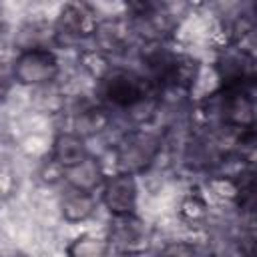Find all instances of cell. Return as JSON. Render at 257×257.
I'll list each match as a JSON object with an SVG mask.
<instances>
[{
    "label": "cell",
    "mask_w": 257,
    "mask_h": 257,
    "mask_svg": "<svg viewBox=\"0 0 257 257\" xmlns=\"http://www.w3.org/2000/svg\"><path fill=\"white\" fill-rule=\"evenodd\" d=\"M98 94H100L102 106H106L108 110L112 108L126 114L139 102L159 92L145 78V74L135 72L131 68L112 66L108 74L98 82Z\"/></svg>",
    "instance_id": "cell-1"
},
{
    "label": "cell",
    "mask_w": 257,
    "mask_h": 257,
    "mask_svg": "<svg viewBox=\"0 0 257 257\" xmlns=\"http://www.w3.org/2000/svg\"><path fill=\"white\" fill-rule=\"evenodd\" d=\"M163 151V135L149 126H133L114 145L116 173H145Z\"/></svg>",
    "instance_id": "cell-2"
},
{
    "label": "cell",
    "mask_w": 257,
    "mask_h": 257,
    "mask_svg": "<svg viewBox=\"0 0 257 257\" xmlns=\"http://www.w3.org/2000/svg\"><path fill=\"white\" fill-rule=\"evenodd\" d=\"M12 80L20 86H48L60 74V62L48 46H32L20 50L10 62Z\"/></svg>",
    "instance_id": "cell-3"
},
{
    "label": "cell",
    "mask_w": 257,
    "mask_h": 257,
    "mask_svg": "<svg viewBox=\"0 0 257 257\" xmlns=\"http://www.w3.org/2000/svg\"><path fill=\"white\" fill-rule=\"evenodd\" d=\"M98 16L92 6L84 2H68L58 10V16L52 26L54 42L74 44L80 40H90L98 28Z\"/></svg>",
    "instance_id": "cell-4"
},
{
    "label": "cell",
    "mask_w": 257,
    "mask_h": 257,
    "mask_svg": "<svg viewBox=\"0 0 257 257\" xmlns=\"http://www.w3.org/2000/svg\"><path fill=\"white\" fill-rule=\"evenodd\" d=\"M215 72L221 86H253L255 80V56L235 44H225L215 60Z\"/></svg>",
    "instance_id": "cell-5"
},
{
    "label": "cell",
    "mask_w": 257,
    "mask_h": 257,
    "mask_svg": "<svg viewBox=\"0 0 257 257\" xmlns=\"http://www.w3.org/2000/svg\"><path fill=\"white\" fill-rule=\"evenodd\" d=\"M137 197H139V187L135 175L114 171L106 175L100 185V201L112 217L133 215L137 209Z\"/></svg>",
    "instance_id": "cell-6"
},
{
    "label": "cell",
    "mask_w": 257,
    "mask_h": 257,
    "mask_svg": "<svg viewBox=\"0 0 257 257\" xmlns=\"http://www.w3.org/2000/svg\"><path fill=\"white\" fill-rule=\"evenodd\" d=\"M106 239L110 243V249H116L118 255H139V253H147L149 249L147 223L135 213L112 217Z\"/></svg>",
    "instance_id": "cell-7"
},
{
    "label": "cell",
    "mask_w": 257,
    "mask_h": 257,
    "mask_svg": "<svg viewBox=\"0 0 257 257\" xmlns=\"http://www.w3.org/2000/svg\"><path fill=\"white\" fill-rule=\"evenodd\" d=\"M135 34L131 28V22L126 16H116V18H106L98 22L94 42L96 48L102 50L106 56L112 54H122L131 46Z\"/></svg>",
    "instance_id": "cell-8"
},
{
    "label": "cell",
    "mask_w": 257,
    "mask_h": 257,
    "mask_svg": "<svg viewBox=\"0 0 257 257\" xmlns=\"http://www.w3.org/2000/svg\"><path fill=\"white\" fill-rule=\"evenodd\" d=\"M110 122H112V114L106 106L86 102V104H82L80 108H76L72 112L70 131L86 141L90 137H96V135L104 133L110 126Z\"/></svg>",
    "instance_id": "cell-9"
},
{
    "label": "cell",
    "mask_w": 257,
    "mask_h": 257,
    "mask_svg": "<svg viewBox=\"0 0 257 257\" xmlns=\"http://www.w3.org/2000/svg\"><path fill=\"white\" fill-rule=\"evenodd\" d=\"M88 155L90 153H88L86 141L82 137H78L70 128L56 133V137L52 141V155H50V159L54 163H58L64 171L74 167V165H78V163H82Z\"/></svg>",
    "instance_id": "cell-10"
},
{
    "label": "cell",
    "mask_w": 257,
    "mask_h": 257,
    "mask_svg": "<svg viewBox=\"0 0 257 257\" xmlns=\"http://www.w3.org/2000/svg\"><path fill=\"white\" fill-rule=\"evenodd\" d=\"M104 177L106 173H104L102 163L94 159L92 155H88L82 163L64 171V183L68 185V189H76L84 193H94L102 185Z\"/></svg>",
    "instance_id": "cell-11"
},
{
    "label": "cell",
    "mask_w": 257,
    "mask_h": 257,
    "mask_svg": "<svg viewBox=\"0 0 257 257\" xmlns=\"http://www.w3.org/2000/svg\"><path fill=\"white\" fill-rule=\"evenodd\" d=\"M96 199L92 193L68 189V193L62 195L60 199V215L66 223H84L96 213Z\"/></svg>",
    "instance_id": "cell-12"
},
{
    "label": "cell",
    "mask_w": 257,
    "mask_h": 257,
    "mask_svg": "<svg viewBox=\"0 0 257 257\" xmlns=\"http://www.w3.org/2000/svg\"><path fill=\"white\" fill-rule=\"evenodd\" d=\"M108 255H110L108 239L88 233L72 239L66 247V257H108Z\"/></svg>",
    "instance_id": "cell-13"
},
{
    "label": "cell",
    "mask_w": 257,
    "mask_h": 257,
    "mask_svg": "<svg viewBox=\"0 0 257 257\" xmlns=\"http://www.w3.org/2000/svg\"><path fill=\"white\" fill-rule=\"evenodd\" d=\"M78 66L82 68V72L86 74V76H90L92 80H96V82H100L106 74H108V70L112 68V64H110V56H106L102 50H98L96 46H92V48H82L80 52H78Z\"/></svg>",
    "instance_id": "cell-14"
},
{
    "label": "cell",
    "mask_w": 257,
    "mask_h": 257,
    "mask_svg": "<svg viewBox=\"0 0 257 257\" xmlns=\"http://www.w3.org/2000/svg\"><path fill=\"white\" fill-rule=\"evenodd\" d=\"M179 217L189 225H199L209 217V203L201 193H189L179 203Z\"/></svg>",
    "instance_id": "cell-15"
},
{
    "label": "cell",
    "mask_w": 257,
    "mask_h": 257,
    "mask_svg": "<svg viewBox=\"0 0 257 257\" xmlns=\"http://www.w3.org/2000/svg\"><path fill=\"white\" fill-rule=\"evenodd\" d=\"M159 257H201V251L187 241H173L163 247Z\"/></svg>",
    "instance_id": "cell-16"
},
{
    "label": "cell",
    "mask_w": 257,
    "mask_h": 257,
    "mask_svg": "<svg viewBox=\"0 0 257 257\" xmlns=\"http://www.w3.org/2000/svg\"><path fill=\"white\" fill-rule=\"evenodd\" d=\"M40 177H42L44 183L54 185V183H58V181H64V169H62L58 163H54L52 159H48V161L42 163V167H40Z\"/></svg>",
    "instance_id": "cell-17"
},
{
    "label": "cell",
    "mask_w": 257,
    "mask_h": 257,
    "mask_svg": "<svg viewBox=\"0 0 257 257\" xmlns=\"http://www.w3.org/2000/svg\"><path fill=\"white\" fill-rule=\"evenodd\" d=\"M12 72H10V64L6 62H0V100L6 96V92L10 90V84H12Z\"/></svg>",
    "instance_id": "cell-18"
},
{
    "label": "cell",
    "mask_w": 257,
    "mask_h": 257,
    "mask_svg": "<svg viewBox=\"0 0 257 257\" xmlns=\"http://www.w3.org/2000/svg\"><path fill=\"white\" fill-rule=\"evenodd\" d=\"M118 257H145V253H139V255H118Z\"/></svg>",
    "instance_id": "cell-19"
}]
</instances>
